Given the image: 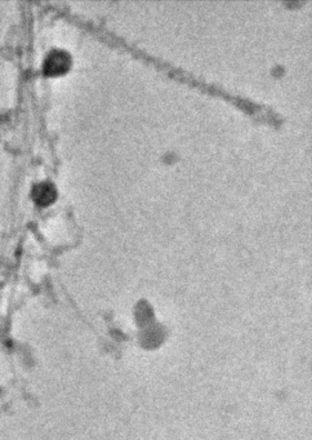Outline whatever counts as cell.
I'll use <instances>...</instances> for the list:
<instances>
[{
	"label": "cell",
	"mask_w": 312,
	"mask_h": 440,
	"mask_svg": "<svg viewBox=\"0 0 312 440\" xmlns=\"http://www.w3.org/2000/svg\"><path fill=\"white\" fill-rule=\"evenodd\" d=\"M57 195V191L53 185L50 182H41L37 184L32 189V198L39 203V205H50L54 200Z\"/></svg>",
	"instance_id": "obj_2"
},
{
	"label": "cell",
	"mask_w": 312,
	"mask_h": 440,
	"mask_svg": "<svg viewBox=\"0 0 312 440\" xmlns=\"http://www.w3.org/2000/svg\"><path fill=\"white\" fill-rule=\"evenodd\" d=\"M70 54L66 51H52L44 61V72L50 75H59L70 67Z\"/></svg>",
	"instance_id": "obj_1"
}]
</instances>
